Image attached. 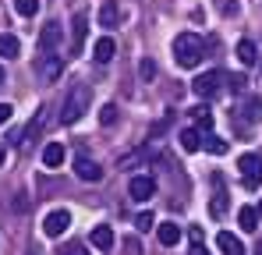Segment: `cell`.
Here are the masks:
<instances>
[{"label":"cell","mask_w":262,"mask_h":255,"mask_svg":"<svg viewBox=\"0 0 262 255\" xmlns=\"http://www.w3.org/2000/svg\"><path fill=\"white\" fill-rule=\"evenodd\" d=\"M85 22H89L85 11H75V22H71V50H75V53H78L82 42H85Z\"/></svg>","instance_id":"obj_12"},{"label":"cell","mask_w":262,"mask_h":255,"mask_svg":"<svg viewBox=\"0 0 262 255\" xmlns=\"http://www.w3.org/2000/svg\"><path fill=\"white\" fill-rule=\"evenodd\" d=\"M124 252H128V255H138V252H142V245H138V238H128V241H124Z\"/></svg>","instance_id":"obj_31"},{"label":"cell","mask_w":262,"mask_h":255,"mask_svg":"<svg viewBox=\"0 0 262 255\" xmlns=\"http://www.w3.org/2000/svg\"><path fill=\"white\" fill-rule=\"evenodd\" d=\"M191 245H202V227H191Z\"/></svg>","instance_id":"obj_35"},{"label":"cell","mask_w":262,"mask_h":255,"mask_svg":"<svg viewBox=\"0 0 262 255\" xmlns=\"http://www.w3.org/2000/svg\"><path fill=\"white\" fill-rule=\"evenodd\" d=\"M75 174H78L82 181H89V184L103 177V170H99V163H96V160H78V163H75Z\"/></svg>","instance_id":"obj_16"},{"label":"cell","mask_w":262,"mask_h":255,"mask_svg":"<svg viewBox=\"0 0 262 255\" xmlns=\"http://www.w3.org/2000/svg\"><path fill=\"white\" fill-rule=\"evenodd\" d=\"M138 71H142V78H152V75H156V68H152V60H142V68H138Z\"/></svg>","instance_id":"obj_32"},{"label":"cell","mask_w":262,"mask_h":255,"mask_svg":"<svg viewBox=\"0 0 262 255\" xmlns=\"http://www.w3.org/2000/svg\"><path fill=\"white\" fill-rule=\"evenodd\" d=\"M114 53H117V42L110 39V36H99L96 46H92V57H96L99 64H110V60H114Z\"/></svg>","instance_id":"obj_11"},{"label":"cell","mask_w":262,"mask_h":255,"mask_svg":"<svg viewBox=\"0 0 262 255\" xmlns=\"http://www.w3.org/2000/svg\"><path fill=\"white\" fill-rule=\"evenodd\" d=\"M36 71L43 75V82H57V78H60V71H64V57H57V53H39Z\"/></svg>","instance_id":"obj_7"},{"label":"cell","mask_w":262,"mask_h":255,"mask_svg":"<svg viewBox=\"0 0 262 255\" xmlns=\"http://www.w3.org/2000/svg\"><path fill=\"white\" fill-rule=\"evenodd\" d=\"M0 85H4V68H0Z\"/></svg>","instance_id":"obj_39"},{"label":"cell","mask_w":262,"mask_h":255,"mask_svg":"<svg viewBox=\"0 0 262 255\" xmlns=\"http://www.w3.org/2000/svg\"><path fill=\"white\" fill-rule=\"evenodd\" d=\"M202 145H206V138H202V135L195 131V128H188V131H181V149H184V153H199Z\"/></svg>","instance_id":"obj_17"},{"label":"cell","mask_w":262,"mask_h":255,"mask_svg":"<svg viewBox=\"0 0 262 255\" xmlns=\"http://www.w3.org/2000/svg\"><path fill=\"white\" fill-rule=\"evenodd\" d=\"M216 248L223 255H245L241 238H237V234H230V230H220V234H216Z\"/></svg>","instance_id":"obj_10"},{"label":"cell","mask_w":262,"mask_h":255,"mask_svg":"<svg viewBox=\"0 0 262 255\" xmlns=\"http://www.w3.org/2000/svg\"><path fill=\"white\" fill-rule=\"evenodd\" d=\"M220 11H223L227 18H234V14H237V0H220Z\"/></svg>","instance_id":"obj_30"},{"label":"cell","mask_w":262,"mask_h":255,"mask_svg":"<svg viewBox=\"0 0 262 255\" xmlns=\"http://www.w3.org/2000/svg\"><path fill=\"white\" fill-rule=\"evenodd\" d=\"M89 103H92L89 85H71V92L64 96V107H60V121H64V124L82 121V117H85V110H89Z\"/></svg>","instance_id":"obj_2"},{"label":"cell","mask_w":262,"mask_h":255,"mask_svg":"<svg viewBox=\"0 0 262 255\" xmlns=\"http://www.w3.org/2000/svg\"><path fill=\"white\" fill-rule=\"evenodd\" d=\"M220 85H223V71H202L195 82H191V89H195V96H202V99H209V96H216Z\"/></svg>","instance_id":"obj_4"},{"label":"cell","mask_w":262,"mask_h":255,"mask_svg":"<svg viewBox=\"0 0 262 255\" xmlns=\"http://www.w3.org/2000/svg\"><path fill=\"white\" fill-rule=\"evenodd\" d=\"M64 156H68V153H64V145H60V142H50V145L43 149V163H46V167H60V163H64Z\"/></svg>","instance_id":"obj_18"},{"label":"cell","mask_w":262,"mask_h":255,"mask_svg":"<svg viewBox=\"0 0 262 255\" xmlns=\"http://www.w3.org/2000/svg\"><path fill=\"white\" fill-rule=\"evenodd\" d=\"M39 131H43V110H39V114L29 121V128H25V131H21V138H18V145H29V142H36V135H39Z\"/></svg>","instance_id":"obj_19"},{"label":"cell","mask_w":262,"mask_h":255,"mask_svg":"<svg viewBox=\"0 0 262 255\" xmlns=\"http://www.w3.org/2000/svg\"><path fill=\"white\" fill-rule=\"evenodd\" d=\"M156 238H160V245H163V248H174L177 241H181V227L167 220V223H160V227H156Z\"/></svg>","instance_id":"obj_14"},{"label":"cell","mask_w":262,"mask_h":255,"mask_svg":"<svg viewBox=\"0 0 262 255\" xmlns=\"http://www.w3.org/2000/svg\"><path fill=\"white\" fill-rule=\"evenodd\" d=\"M209 213H213L216 220L227 213V195H223V181H220V177H216V195H213V202H209Z\"/></svg>","instance_id":"obj_20"},{"label":"cell","mask_w":262,"mask_h":255,"mask_svg":"<svg viewBox=\"0 0 262 255\" xmlns=\"http://www.w3.org/2000/svg\"><path fill=\"white\" fill-rule=\"evenodd\" d=\"M241 114H245V121H255V124H259V121H262V99H259V96L248 99V103L241 107Z\"/></svg>","instance_id":"obj_23"},{"label":"cell","mask_w":262,"mask_h":255,"mask_svg":"<svg viewBox=\"0 0 262 255\" xmlns=\"http://www.w3.org/2000/svg\"><path fill=\"white\" fill-rule=\"evenodd\" d=\"M99 124H117V107H114V103H106V107H103V110H99Z\"/></svg>","instance_id":"obj_27"},{"label":"cell","mask_w":262,"mask_h":255,"mask_svg":"<svg viewBox=\"0 0 262 255\" xmlns=\"http://www.w3.org/2000/svg\"><path fill=\"white\" fill-rule=\"evenodd\" d=\"M237 220H241V230H255V227H259V209H252V206H245V209L237 213Z\"/></svg>","instance_id":"obj_21"},{"label":"cell","mask_w":262,"mask_h":255,"mask_svg":"<svg viewBox=\"0 0 262 255\" xmlns=\"http://www.w3.org/2000/svg\"><path fill=\"white\" fill-rule=\"evenodd\" d=\"M0 163H4V145H0Z\"/></svg>","instance_id":"obj_38"},{"label":"cell","mask_w":262,"mask_h":255,"mask_svg":"<svg viewBox=\"0 0 262 255\" xmlns=\"http://www.w3.org/2000/svg\"><path fill=\"white\" fill-rule=\"evenodd\" d=\"M206 149H209L213 156H223V153H227V142H223L220 135H209V138H206Z\"/></svg>","instance_id":"obj_26"},{"label":"cell","mask_w":262,"mask_h":255,"mask_svg":"<svg viewBox=\"0 0 262 255\" xmlns=\"http://www.w3.org/2000/svg\"><path fill=\"white\" fill-rule=\"evenodd\" d=\"M237 60H241L245 68H252L255 60H262V53L255 50V42H252V39H241V42H237Z\"/></svg>","instance_id":"obj_15"},{"label":"cell","mask_w":262,"mask_h":255,"mask_svg":"<svg viewBox=\"0 0 262 255\" xmlns=\"http://www.w3.org/2000/svg\"><path fill=\"white\" fill-rule=\"evenodd\" d=\"M230 89L241 92V89H245V75H230Z\"/></svg>","instance_id":"obj_33"},{"label":"cell","mask_w":262,"mask_h":255,"mask_svg":"<svg viewBox=\"0 0 262 255\" xmlns=\"http://www.w3.org/2000/svg\"><path fill=\"white\" fill-rule=\"evenodd\" d=\"M152 223H156L152 213H138V216H135V227H138V230H152Z\"/></svg>","instance_id":"obj_28"},{"label":"cell","mask_w":262,"mask_h":255,"mask_svg":"<svg viewBox=\"0 0 262 255\" xmlns=\"http://www.w3.org/2000/svg\"><path fill=\"white\" fill-rule=\"evenodd\" d=\"M89 241H92V248H99V252H110V248H114V230L99 223V227H92Z\"/></svg>","instance_id":"obj_13"},{"label":"cell","mask_w":262,"mask_h":255,"mask_svg":"<svg viewBox=\"0 0 262 255\" xmlns=\"http://www.w3.org/2000/svg\"><path fill=\"white\" fill-rule=\"evenodd\" d=\"M68 227H71V213H68V209L46 213V220H43V234H46V238H60Z\"/></svg>","instance_id":"obj_5"},{"label":"cell","mask_w":262,"mask_h":255,"mask_svg":"<svg viewBox=\"0 0 262 255\" xmlns=\"http://www.w3.org/2000/svg\"><path fill=\"white\" fill-rule=\"evenodd\" d=\"M121 22V7H117V0H103L99 4V29H114Z\"/></svg>","instance_id":"obj_9"},{"label":"cell","mask_w":262,"mask_h":255,"mask_svg":"<svg viewBox=\"0 0 262 255\" xmlns=\"http://www.w3.org/2000/svg\"><path fill=\"white\" fill-rule=\"evenodd\" d=\"M128 195L135 202H145V199H152L156 195V181L149 177V174H138V177H131L128 181Z\"/></svg>","instance_id":"obj_6"},{"label":"cell","mask_w":262,"mask_h":255,"mask_svg":"<svg viewBox=\"0 0 262 255\" xmlns=\"http://www.w3.org/2000/svg\"><path fill=\"white\" fill-rule=\"evenodd\" d=\"M64 39V29H60V22H46L43 36H39V53H53L57 46Z\"/></svg>","instance_id":"obj_8"},{"label":"cell","mask_w":262,"mask_h":255,"mask_svg":"<svg viewBox=\"0 0 262 255\" xmlns=\"http://www.w3.org/2000/svg\"><path fill=\"white\" fill-rule=\"evenodd\" d=\"M11 114H14V110H11L7 103H0V124H7V121H11Z\"/></svg>","instance_id":"obj_34"},{"label":"cell","mask_w":262,"mask_h":255,"mask_svg":"<svg viewBox=\"0 0 262 255\" xmlns=\"http://www.w3.org/2000/svg\"><path fill=\"white\" fill-rule=\"evenodd\" d=\"M237 170H241V181H245V188H248V192H255V188L262 184V156L245 153V156L237 160Z\"/></svg>","instance_id":"obj_3"},{"label":"cell","mask_w":262,"mask_h":255,"mask_svg":"<svg viewBox=\"0 0 262 255\" xmlns=\"http://www.w3.org/2000/svg\"><path fill=\"white\" fill-rule=\"evenodd\" d=\"M18 53H21L18 36H0V57H18Z\"/></svg>","instance_id":"obj_22"},{"label":"cell","mask_w":262,"mask_h":255,"mask_svg":"<svg viewBox=\"0 0 262 255\" xmlns=\"http://www.w3.org/2000/svg\"><path fill=\"white\" fill-rule=\"evenodd\" d=\"M259 64H262V60H259Z\"/></svg>","instance_id":"obj_41"},{"label":"cell","mask_w":262,"mask_h":255,"mask_svg":"<svg viewBox=\"0 0 262 255\" xmlns=\"http://www.w3.org/2000/svg\"><path fill=\"white\" fill-rule=\"evenodd\" d=\"M191 117H195V124L202 128V131H209V128H213V114H209V107H195V110H191Z\"/></svg>","instance_id":"obj_24"},{"label":"cell","mask_w":262,"mask_h":255,"mask_svg":"<svg viewBox=\"0 0 262 255\" xmlns=\"http://www.w3.org/2000/svg\"><path fill=\"white\" fill-rule=\"evenodd\" d=\"M14 11H18L21 18H32V14L39 11V0H14Z\"/></svg>","instance_id":"obj_25"},{"label":"cell","mask_w":262,"mask_h":255,"mask_svg":"<svg viewBox=\"0 0 262 255\" xmlns=\"http://www.w3.org/2000/svg\"><path fill=\"white\" fill-rule=\"evenodd\" d=\"M202 57H206V42L199 39L195 32H181L174 39V60L181 68H199Z\"/></svg>","instance_id":"obj_1"},{"label":"cell","mask_w":262,"mask_h":255,"mask_svg":"<svg viewBox=\"0 0 262 255\" xmlns=\"http://www.w3.org/2000/svg\"><path fill=\"white\" fill-rule=\"evenodd\" d=\"M255 255H262V241H259V245H255Z\"/></svg>","instance_id":"obj_37"},{"label":"cell","mask_w":262,"mask_h":255,"mask_svg":"<svg viewBox=\"0 0 262 255\" xmlns=\"http://www.w3.org/2000/svg\"><path fill=\"white\" fill-rule=\"evenodd\" d=\"M259 216H262V202H259Z\"/></svg>","instance_id":"obj_40"},{"label":"cell","mask_w":262,"mask_h":255,"mask_svg":"<svg viewBox=\"0 0 262 255\" xmlns=\"http://www.w3.org/2000/svg\"><path fill=\"white\" fill-rule=\"evenodd\" d=\"M191 255H209V252H206L202 245H191Z\"/></svg>","instance_id":"obj_36"},{"label":"cell","mask_w":262,"mask_h":255,"mask_svg":"<svg viewBox=\"0 0 262 255\" xmlns=\"http://www.w3.org/2000/svg\"><path fill=\"white\" fill-rule=\"evenodd\" d=\"M57 255H89V252H85V245H75V241H71V245H60Z\"/></svg>","instance_id":"obj_29"}]
</instances>
